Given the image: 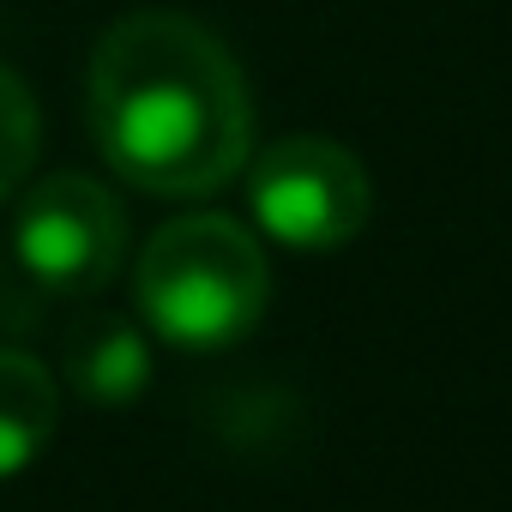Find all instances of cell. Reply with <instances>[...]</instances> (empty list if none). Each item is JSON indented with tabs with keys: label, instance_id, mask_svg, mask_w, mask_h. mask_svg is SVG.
I'll list each match as a JSON object with an SVG mask.
<instances>
[{
	"label": "cell",
	"instance_id": "6da1fadb",
	"mask_svg": "<svg viewBox=\"0 0 512 512\" xmlns=\"http://www.w3.org/2000/svg\"><path fill=\"white\" fill-rule=\"evenodd\" d=\"M85 115L103 163L157 199L217 193L253 151L247 79L187 13L115 19L91 55Z\"/></svg>",
	"mask_w": 512,
	"mask_h": 512
},
{
	"label": "cell",
	"instance_id": "3957f363",
	"mask_svg": "<svg viewBox=\"0 0 512 512\" xmlns=\"http://www.w3.org/2000/svg\"><path fill=\"white\" fill-rule=\"evenodd\" d=\"M247 205L272 241L296 253H338L374 217V181L362 157L338 139H278L247 169Z\"/></svg>",
	"mask_w": 512,
	"mask_h": 512
},
{
	"label": "cell",
	"instance_id": "5b68a950",
	"mask_svg": "<svg viewBox=\"0 0 512 512\" xmlns=\"http://www.w3.org/2000/svg\"><path fill=\"white\" fill-rule=\"evenodd\" d=\"M67 386L85 404H103V410H121V404L145 398V386H151L145 332L121 314H85L67 332Z\"/></svg>",
	"mask_w": 512,
	"mask_h": 512
},
{
	"label": "cell",
	"instance_id": "8992f818",
	"mask_svg": "<svg viewBox=\"0 0 512 512\" xmlns=\"http://www.w3.org/2000/svg\"><path fill=\"white\" fill-rule=\"evenodd\" d=\"M55 416H61L55 374L25 350H0V476H19L25 464L43 458Z\"/></svg>",
	"mask_w": 512,
	"mask_h": 512
},
{
	"label": "cell",
	"instance_id": "277c9868",
	"mask_svg": "<svg viewBox=\"0 0 512 512\" xmlns=\"http://www.w3.org/2000/svg\"><path fill=\"white\" fill-rule=\"evenodd\" d=\"M127 247L121 199L91 175H49L13 217V253L49 296H91L115 278Z\"/></svg>",
	"mask_w": 512,
	"mask_h": 512
},
{
	"label": "cell",
	"instance_id": "7a4b0ae2",
	"mask_svg": "<svg viewBox=\"0 0 512 512\" xmlns=\"http://www.w3.org/2000/svg\"><path fill=\"white\" fill-rule=\"evenodd\" d=\"M272 302L266 247L223 211L163 223L139 260V314L175 350H229Z\"/></svg>",
	"mask_w": 512,
	"mask_h": 512
},
{
	"label": "cell",
	"instance_id": "52a82bcc",
	"mask_svg": "<svg viewBox=\"0 0 512 512\" xmlns=\"http://www.w3.org/2000/svg\"><path fill=\"white\" fill-rule=\"evenodd\" d=\"M37 139H43L37 97L25 91V79L13 67H0V205L25 187V175L37 163Z\"/></svg>",
	"mask_w": 512,
	"mask_h": 512
}]
</instances>
